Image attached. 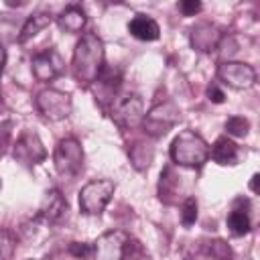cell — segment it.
<instances>
[{
    "instance_id": "cell-8",
    "label": "cell",
    "mask_w": 260,
    "mask_h": 260,
    "mask_svg": "<svg viewBox=\"0 0 260 260\" xmlns=\"http://www.w3.org/2000/svg\"><path fill=\"white\" fill-rule=\"evenodd\" d=\"M217 77L234 89H248L256 81V71L252 65L242 61H223L217 65Z\"/></svg>"
},
{
    "instance_id": "cell-17",
    "label": "cell",
    "mask_w": 260,
    "mask_h": 260,
    "mask_svg": "<svg viewBox=\"0 0 260 260\" xmlns=\"http://www.w3.org/2000/svg\"><path fill=\"white\" fill-rule=\"evenodd\" d=\"M53 22V14L51 12H35L26 18V22L22 24L20 28V35H18V43H26L30 41L35 35H39L43 28H47L49 24Z\"/></svg>"
},
{
    "instance_id": "cell-9",
    "label": "cell",
    "mask_w": 260,
    "mask_h": 260,
    "mask_svg": "<svg viewBox=\"0 0 260 260\" xmlns=\"http://www.w3.org/2000/svg\"><path fill=\"white\" fill-rule=\"evenodd\" d=\"M12 154H14V158H16L20 165L32 167V165H39L41 160H45L47 150H45V146H43V142H41V138H39L37 132L24 130V132L16 138Z\"/></svg>"
},
{
    "instance_id": "cell-18",
    "label": "cell",
    "mask_w": 260,
    "mask_h": 260,
    "mask_svg": "<svg viewBox=\"0 0 260 260\" xmlns=\"http://www.w3.org/2000/svg\"><path fill=\"white\" fill-rule=\"evenodd\" d=\"M228 228L234 236H244L250 232V217H248V211L236 207L230 211L228 215Z\"/></svg>"
},
{
    "instance_id": "cell-14",
    "label": "cell",
    "mask_w": 260,
    "mask_h": 260,
    "mask_svg": "<svg viewBox=\"0 0 260 260\" xmlns=\"http://www.w3.org/2000/svg\"><path fill=\"white\" fill-rule=\"evenodd\" d=\"M57 24L65 32H81L85 28V24H87V14L79 4H69L57 16Z\"/></svg>"
},
{
    "instance_id": "cell-25",
    "label": "cell",
    "mask_w": 260,
    "mask_h": 260,
    "mask_svg": "<svg viewBox=\"0 0 260 260\" xmlns=\"http://www.w3.org/2000/svg\"><path fill=\"white\" fill-rule=\"evenodd\" d=\"M207 95H209V100L213 102V104H221L223 100H225V95H223V91L215 85V83H211L209 87H207Z\"/></svg>"
},
{
    "instance_id": "cell-27",
    "label": "cell",
    "mask_w": 260,
    "mask_h": 260,
    "mask_svg": "<svg viewBox=\"0 0 260 260\" xmlns=\"http://www.w3.org/2000/svg\"><path fill=\"white\" fill-rule=\"evenodd\" d=\"M256 183H258V175H254V177H252V183H250V189H252L254 193L258 191V187H256Z\"/></svg>"
},
{
    "instance_id": "cell-15",
    "label": "cell",
    "mask_w": 260,
    "mask_h": 260,
    "mask_svg": "<svg viewBox=\"0 0 260 260\" xmlns=\"http://www.w3.org/2000/svg\"><path fill=\"white\" fill-rule=\"evenodd\" d=\"M128 32L138 41H156L160 35V28L154 18H150L146 14H136L128 22Z\"/></svg>"
},
{
    "instance_id": "cell-13",
    "label": "cell",
    "mask_w": 260,
    "mask_h": 260,
    "mask_svg": "<svg viewBox=\"0 0 260 260\" xmlns=\"http://www.w3.org/2000/svg\"><path fill=\"white\" fill-rule=\"evenodd\" d=\"M65 211H67V199L61 195L59 189H51V191H47V195L41 203L37 219H43L47 223H55L63 217Z\"/></svg>"
},
{
    "instance_id": "cell-16",
    "label": "cell",
    "mask_w": 260,
    "mask_h": 260,
    "mask_svg": "<svg viewBox=\"0 0 260 260\" xmlns=\"http://www.w3.org/2000/svg\"><path fill=\"white\" fill-rule=\"evenodd\" d=\"M209 156L217 162V165H236L240 158V150L238 144L234 140H230L228 136H219L211 148H209Z\"/></svg>"
},
{
    "instance_id": "cell-19",
    "label": "cell",
    "mask_w": 260,
    "mask_h": 260,
    "mask_svg": "<svg viewBox=\"0 0 260 260\" xmlns=\"http://www.w3.org/2000/svg\"><path fill=\"white\" fill-rule=\"evenodd\" d=\"M248 128H250V122L244 116H232L225 122V132L232 134V136H236V138L246 136L248 134Z\"/></svg>"
},
{
    "instance_id": "cell-22",
    "label": "cell",
    "mask_w": 260,
    "mask_h": 260,
    "mask_svg": "<svg viewBox=\"0 0 260 260\" xmlns=\"http://www.w3.org/2000/svg\"><path fill=\"white\" fill-rule=\"evenodd\" d=\"M14 250V238L10 236V232L0 230V260H10Z\"/></svg>"
},
{
    "instance_id": "cell-24",
    "label": "cell",
    "mask_w": 260,
    "mask_h": 260,
    "mask_svg": "<svg viewBox=\"0 0 260 260\" xmlns=\"http://www.w3.org/2000/svg\"><path fill=\"white\" fill-rule=\"evenodd\" d=\"M201 8H203V6H201V2H197V0H183V2H179V10H181L185 16H193V14H197Z\"/></svg>"
},
{
    "instance_id": "cell-7",
    "label": "cell",
    "mask_w": 260,
    "mask_h": 260,
    "mask_svg": "<svg viewBox=\"0 0 260 260\" xmlns=\"http://www.w3.org/2000/svg\"><path fill=\"white\" fill-rule=\"evenodd\" d=\"M130 236L122 230H110L91 244L93 260H124Z\"/></svg>"
},
{
    "instance_id": "cell-3",
    "label": "cell",
    "mask_w": 260,
    "mask_h": 260,
    "mask_svg": "<svg viewBox=\"0 0 260 260\" xmlns=\"http://www.w3.org/2000/svg\"><path fill=\"white\" fill-rule=\"evenodd\" d=\"M110 116L118 128H122V130L134 128L144 118V104H142L138 93H130V91L128 93H116L112 98Z\"/></svg>"
},
{
    "instance_id": "cell-23",
    "label": "cell",
    "mask_w": 260,
    "mask_h": 260,
    "mask_svg": "<svg viewBox=\"0 0 260 260\" xmlns=\"http://www.w3.org/2000/svg\"><path fill=\"white\" fill-rule=\"evenodd\" d=\"M69 252L77 258H87L91 256V244H83V242H71Z\"/></svg>"
},
{
    "instance_id": "cell-10",
    "label": "cell",
    "mask_w": 260,
    "mask_h": 260,
    "mask_svg": "<svg viewBox=\"0 0 260 260\" xmlns=\"http://www.w3.org/2000/svg\"><path fill=\"white\" fill-rule=\"evenodd\" d=\"M179 122V110L173 106V104H162V106H156L152 108L144 118H142V124H144V130L152 136H162L167 134L175 124Z\"/></svg>"
},
{
    "instance_id": "cell-4",
    "label": "cell",
    "mask_w": 260,
    "mask_h": 260,
    "mask_svg": "<svg viewBox=\"0 0 260 260\" xmlns=\"http://www.w3.org/2000/svg\"><path fill=\"white\" fill-rule=\"evenodd\" d=\"M116 185L110 179H95L81 187L79 191V209L85 215H100L110 203Z\"/></svg>"
},
{
    "instance_id": "cell-21",
    "label": "cell",
    "mask_w": 260,
    "mask_h": 260,
    "mask_svg": "<svg viewBox=\"0 0 260 260\" xmlns=\"http://www.w3.org/2000/svg\"><path fill=\"white\" fill-rule=\"evenodd\" d=\"M205 252L215 260H232V250L223 240H211L205 246Z\"/></svg>"
},
{
    "instance_id": "cell-20",
    "label": "cell",
    "mask_w": 260,
    "mask_h": 260,
    "mask_svg": "<svg viewBox=\"0 0 260 260\" xmlns=\"http://www.w3.org/2000/svg\"><path fill=\"white\" fill-rule=\"evenodd\" d=\"M197 221V199L195 197H187L181 205V223L185 228L193 225Z\"/></svg>"
},
{
    "instance_id": "cell-6",
    "label": "cell",
    "mask_w": 260,
    "mask_h": 260,
    "mask_svg": "<svg viewBox=\"0 0 260 260\" xmlns=\"http://www.w3.org/2000/svg\"><path fill=\"white\" fill-rule=\"evenodd\" d=\"M35 106L47 120H53V122L67 118L71 114V108H73L71 95L61 91V89H53V87L39 91L35 98Z\"/></svg>"
},
{
    "instance_id": "cell-1",
    "label": "cell",
    "mask_w": 260,
    "mask_h": 260,
    "mask_svg": "<svg viewBox=\"0 0 260 260\" xmlns=\"http://www.w3.org/2000/svg\"><path fill=\"white\" fill-rule=\"evenodd\" d=\"M104 43L95 32H83L79 43L75 45L71 69L73 77L79 85H91L98 81L102 69H104Z\"/></svg>"
},
{
    "instance_id": "cell-11",
    "label": "cell",
    "mask_w": 260,
    "mask_h": 260,
    "mask_svg": "<svg viewBox=\"0 0 260 260\" xmlns=\"http://www.w3.org/2000/svg\"><path fill=\"white\" fill-rule=\"evenodd\" d=\"M63 69H65V63L53 47L39 51L32 57V73L39 81H51V79L59 77L63 73Z\"/></svg>"
},
{
    "instance_id": "cell-5",
    "label": "cell",
    "mask_w": 260,
    "mask_h": 260,
    "mask_svg": "<svg viewBox=\"0 0 260 260\" xmlns=\"http://www.w3.org/2000/svg\"><path fill=\"white\" fill-rule=\"evenodd\" d=\"M53 162H55V169L61 177H65V179L75 177L83 167V148H81V144L75 138L59 140V144L55 146Z\"/></svg>"
},
{
    "instance_id": "cell-26",
    "label": "cell",
    "mask_w": 260,
    "mask_h": 260,
    "mask_svg": "<svg viewBox=\"0 0 260 260\" xmlns=\"http://www.w3.org/2000/svg\"><path fill=\"white\" fill-rule=\"evenodd\" d=\"M4 65H6V49H4V45L0 43V75H2V71H4Z\"/></svg>"
},
{
    "instance_id": "cell-28",
    "label": "cell",
    "mask_w": 260,
    "mask_h": 260,
    "mask_svg": "<svg viewBox=\"0 0 260 260\" xmlns=\"http://www.w3.org/2000/svg\"><path fill=\"white\" fill-rule=\"evenodd\" d=\"M0 187H2V183H0Z\"/></svg>"
},
{
    "instance_id": "cell-12",
    "label": "cell",
    "mask_w": 260,
    "mask_h": 260,
    "mask_svg": "<svg viewBox=\"0 0 260 260\" xmlns=\"http://www.w3.org/2000/svg\"><path fill=\"white\" fill-rule=\"evenodd\" d=\"M221 41V32L211 22H199L191 28V45L199 53H211L217 49Z\"/></svg>"
},
{
    "instance_id": "cell-2",
    "label": "cell",
    "mask_w": 260,
    "mask_h": 260,
    "mask_svg": "<svg viewBox=\"0 0 260 260\" xmlns=\"http://www.w3.org/2000/svg\"><path fill=\"white\" fill-rule=\"evenodd\" d=\"M171 158L179 167L199 169L209 158V144L195 130H183L171 144Z\"/></svg>"
}]
</instances>
